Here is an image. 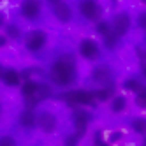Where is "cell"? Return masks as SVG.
Masks as SVG:
<instances>
[{
  "instance_id": "6da1fadb",
  "label": "cell",
  "mask_w": 146,
  "mask_h": 146,
  "mask_svg": "<svg viewBox=\"0 0 146 146\" xmlns=\"http://www.w3.org/2000/svg\"><path fill=\"white\" fill-rule=\"evenodd\" d=\"M78 78H79L78 58L70 51H64L51 60L48 69V79L53 86L69 88L78 81Z\"/></svg>"
},
{
  "instance_id": "7a4b0ae2",
  "label": "cell",
  "mask_w": 146,
  "mask_h": 146,
  "mask_svg": "<svg viewBox=\"0 0 146 146\" xmlns=\"http://www.w3.org/2000/svg\"><path fill=\"white\" fill-rule=\"evenodd\" d=\"M48 32H44V30H30V32L25 35V49L28 51L30 55H39L42 53V51L46 49L48 46Z\"/></svg>"
},
{
  "instance_id": "3957f363",
  "label": "cell",
  "mask_w": 146,
  "mask_h": 146,
  "mask_svg": "<svg viewBox=\"0 0 146 146\" xmlns=\"http://www.w3.org/2000/svg\"><path fill=\"white\" fill-rule=\"evenodd\" d=\"M78 13L88 23H95L102 18V5L99 0H78Z\"/></svg>"
},
{
  "instance_id": "277c9868",
  "label": "cell",
  "mask_w": 146,
  "mask_h": 146,
  "mask_svg": "<svg viewBox=\"0 0 146 146\" xmlns=\"http://www.w3.org/2000/svg\"><path fill=\"white\" fill-rule=\"evenodd\" d=\"M58 116L51 109H42L37 113V129L44 135H53L58 130Z\"/></svg>"
},
{
  "instance_id": "5b68a950",
  "label": "cell",
  "mask_w": 146,
  "mask_h": 146,
  "mask_svg": "<svg viewBox=\"0 0 146 146\" xmlns=\"http://www.w3.org/2000/svg\"><path fill=\"white\" fill-rule=\"evenodd\" d=\"M19 16L30 23L39 21L42 16V0H21L19 2Z\"/></svg>"
},
{
  "instance_id": "8992f818",
  "label": "cell",
  "mask_w": 146,
  "mask_h": 146,
  "mask_svg": "<svg viewBox=\"0 0 146 146\" xmlns=\"http://www.w3.org/2000/svg\"><path fill=\"white\" fill-rule=\"evenodd\" d=\"M69 106L78 108V106H95V97H93V92L88 90H70L67 93L62 95Z\"/></svg>"
},
{
  "instance_id": "52a82bcc",
  "label": "cell",
  "mask_w": 146,
  "mask_h": 146,
  "mask_svg": "<svg viewBox=\"0 0 146 146\" xmlns=\"http://www.w3.org/2000/svg\"><path fill=\"white\" fill-rule=\"evenodd\" d=\"M78 53L83 60H86V62H95L100 58V44L97 42L95 39H92V37H85V39H81L79 40V44H78Z\"/></svg>"
},
{
  "instance_id": "ba28073f",
  "label": "cell",
  "mask_w": 146,
  "mask_h": 146,
  "mask_svg": "<svg viewBox=\"0 0 146 146\" xmlns=\"http://www.w3.org/2000/svg\"><path fill=\"white\" fill-rule=\"evenodd\" d=\"M130 28H132V16L130 13L127 11H120L113 16V21H111V30H113V34L123 39L125 35H127L130 32Z\"/></svg>"
},
{
  "instance_id": "9c48e42d",
  "label": "cell",
  "mask_w": 146,
  "mask_h": 146,
  "mask_svg": "<svg viewBox=\"0 0 146 146\" xmlns=\"http://www.w3.org/2000/svg\"><path fill=\"white\" fill-rule=\"evenodd\" d=\"M70 118H72V125H74V132L83 137V135L86 134V130H88V125L92 123V114L78 106L74 111H72Z\"/></svg>"
},
{
  "instance_id": "30bf717a",
  "label": "cell",
  "mask_w": 146,
  "mask_h": 146,
  "mask_svg": "<svg viewBox=\"0 0 146 146\" xmlns=\"http://www.w3.org/2000/svg\"><path fill=\"white\" fill-rule=\"evenodd\" d=\"M90 79H92V83H95V85L104 86V85H108V83H111L113 70H111V67L108 64H99V65H95L92 69Z\"/></svg>"
},
{
  "instance_id": "8fae6325",
  "label": "cell",
  "mask_w": 146,
  "mask_h": 146,
  "mask_svg": "<svg viewBox=\"0 0 146 146\" xmlns=\"http://www.w3.org/2000/svg\"><path fill=\"white\" fill-rule=\"evenodd\" d=\"M18 125L21 127L25 132H32L37 129V113L35 109H30V108H25L18 116Z\"/></svg>"
},
{
  "instance_id": "7c38bea8",
  "label": "cell",
  "mask_w": 146,
  "mask_h": 146,
  "mask_svg": "<svg viewBox=\"0 0 146 146\" xmlns=\"http://www.w3.org/2000/svg\"><path fill=\"white\" fill-rule=\"evenodd\" d=\"M51 9H53V14H55L58 23L67 25V23L72 21V16H74V14H72V7L65 2V0H60L58 4L51 5Z\"/></svg>"
},
{
  "instance_id": "4fadbf2b",
  "label": "cell",
  "mask_w": 146,
  "mask_h": 146,
  "mask_svg": "<svg viewBox=\"0 0 146 146\" xmlns=\"http://www.w3.org/2000/svg\"><path fill=\"white\" fill-rule=\"evenodd\" d=\"M0 79L4 81L5 86H11V88L21 85V74H19V70L14 69V67H4L2 78H0Z\"/></svg>"
},
{
  "instance_id": "5bb4252c",
  "label": "cell",
  "mask_w": 146,
  "mask_h": 146,
  "mask_svg": "<svg viewBox=\"0 0 146 146\" xmlns=\"http://www.w3.org/2000/svg\"><path fill=\"white\" fill-rule=\"evenodd\" d=\"M4 34L9 40H19L23 37V28L18 23H5L4 25Z\"/></svg>"
},
{
  "instance_id": "9a60e30c",
  "label": "cell",
  "mask_w": 146,
  "mask_h": 146,
  "mask_svg": "<svg viewBox=\"0 0 146 146\" xmlns=\"http://www.w3.org/2000/svg\"><path fill=\"white\" fill-rule=\"evenodd\" d=\"M109 109L113 114H120L127 109V97L123 95H113L111 97V104H109Z\"/></svg>"
},
{
  "instance_id": "2e32d148",
  "label": "cell",
  "mask_w": 146,
  "mask_h": 146,
  "mask_svg": "<svg viewBox=\"0 0 146 146\" xmlns=\"http://www.w3.org/2000/svg\"><path fill=\"white\" fill-rule=\"evenodd\" d=\"M129 127L134 134L137 135H144L146 134V118L144 116H134L130 121H129Z\"/></svg>"
},
{
  "instance_id": "e0dca14e",
  "label": "cell",
  "mask_w": 146,
  "mask_h": 146,
  "mask_svg": "<svg viewBox=\"0 0 146 146\" xmlns=\"http://www.w3.org/2000/svg\"><path fill=\"white\" fill-rule=\"evenodd\" d=\"M37 86H39V81H35V79H32V78L21 81V95H23V99L34 97L35 92H37Z\"/></svg>"
},
{
  "instance_id": "ac0fdd59",
  "label": "cell",
  "mask_w": 146,
  "mask_h": 146,
  "mask_svg": "<svg viewBox=\"0 0 146 146\" xmlns=\"http://www.w3.org/2000/svg\"><path fill=\"white\" fill-rule=\"evenodd\" d=\"M143 86H144V83H143L139 78H135V76H130V78H127V79L123 81V90H127V92H132V93L139 92Z\"/></svg>"
},
{
  "instance_id": "d6986e66",
  "label": "cell",
  "mask_w": 146,
  "mask_h": 146,
  "mask_svg": "<svg viewBox=\"0 0 146 146\" xmlns=\"http://www.w3.org/2000/svg\"><path fill=\"white\" fill-rule=\"evenodd\" d=\"M120 40H121V39L114 35V34H113V30H111L109 34H106V35L102 37L104 48H106L108 51H114V49H118V46H120Z\"/></svg>"
},
{
  "instance_id": "ffe728a7",
  "label": "cell",
  "mask_w": 146,
  "mask_h": 146,
  "mask_svg": "<svg viewBox=\"0 0 146 146\" xmlns=\"http://www.w3.org/2000/svg\"><path fill=\"white\" fill-rule=\"evenodd\" d=\"M95 32H97L100 37H104L106 34H109V32H111V21L100 18L99 21H95Z\"/></svg>"
},
{
  "instance_id": "44dd1931",
  "label": "cell",
  "mask_w": 146,
  "mask_h": 146,
  "mask_svg": "<svg viewBox=\"0 0 146 146\" xmlns=\"http://www.w3.org/2000/svg\"><path fill=\"white\" fill-rule=\"evenodd\" d=\"M135 106L139 109H146V86H143L139 92H135Z\"/></svg>"
},
{
  "instance_id": "7402d4cb",
  "label": "cell",
  "mask_w": 146,
  "mask_h": 146,
  "mask_svg": "<svg viewBox=\"0 0 146 146\" xmlns=\"http://www.w3.org/2000/svg\"><path fill=\"white\" fill-rule=\"evenodd\" d=\"M18 143V139L11 134H2L0 135V146H14Z\"/></svg>"
},
{
  "instance_id": "603a6c76",
  "label": "cell",
  "mask_w": 146,
  "mask_h": 146,
  "mask_svg": "<svg viewBox=\"0 0 146 146\" xmlns=\"http://www.w3.org/2000/svg\"><path fill=\"white\" fill-rule=\"evenodd\" d=\"M79 141H81V135H78L76 132H72L64 139V144L65 146H76V144H79Z\"/></svg>"
},
{
  "instance_id": "cb8c5ba5",
  "label": "cell",
  "mask_w": 146,
  "mask_h": 146,
  "mask_svg": "<svg viewBox=\"0 0 146 146\" xmlns=\"http://www.w3.org/2000/svg\"><path fill=\"white\" fill-rule=\"evenodd\" d=\"M123 139V132L121 130H113L109 134V137H108V144H114V143H118Z\"/></svg>"
},
{
  "instance_id": "d4e9b609",
  "label": "cell",
  "mask_w": 146,
  "mask_h": 146,
  "mask_svg": "<svg viewBox=\"0 0 146 146\" xmlns=\"http://www.w3.org/2000/svg\"><path fill=\"white\" fill-rule=\"evenodd\" d=\"M93 144L95 146H106L108 141L102 137V130H95V134H93Z\"/></svg>"
},
{
  "instance_id": "484cf974",
  "label": "cell",
  "mask_w": 146,
  "mask_h": 146,
  "mask_svg": "<svg viewBox=\"0 0 146 146\" xmlns=\"http://www.w3.org/2000/svg\"><path fill=\"white\" fill-rule=\"evenodd\" d=\"M144 21H146V13L141 11L137 14V27H139V30H144Z\"/></svg>"
},
{
  "instance_id": "4316f807",
  "label": "cell",
  "mask_w": 146,
  "mask_h": 146,
  "mask_svg": "<svg viewBox=\"0 0 146 146\" xmlns=\"http://www.w3.org/2000/svg\"><path fill=\"white\" fill-rule=\"evenodd\" d=\"M7 44H9V39L5 37V34H0V49L7 48Z\"/></svg>"
},
{
  "instance_id": "83f0119b",
  "label": "cell",
  "mask_w": 146,
  "mask_h": 146,
  "mask_svg": "<svg viewBox=\"0 0 146 146\" xmlns=\"http://www.w3.org/2000/svg\"><path fill=\"white\" fill-rule=\"evenodd\" d=\"M7 23V18H5V14L4 13H0V28H4V25Z\"/></svg>"
},
{
  "instance_id": "f1b7e54d",
  "label": "cell",
  "mask_w": 146,
  "mask_h": 146,
  "mask_svg": "<svg viewBox=\"0 0 146 146\" xmlns=\"http://www.w3.org/2000/svg\"><path fill=\"white\" fill-rule=\"evenodd\" d=\"M46 2H48L49 5H55V4H58V2H60V0H46Z\"/></svg>"
},
{
  "instance_id": "f546056e",
  "label": "cell",
  "mask_w": 146,
  "mask_h": 146,
  "mask_svg": "<svg viewBox=\"0 0 146 146\" xmlns=\"http://www.w3.org/2000/svg\"><path fill=\"white\" fill-rule=\"evenodd\" d=\"M2 70H4V65L0 64V78H2Z\"/></svg>"
},
{
  "instance_id": "4dcf8cb0",
  "label": "cell",
  "mask_w": 146,
  "mask_h": 146,
  "mask_svg": "<svg viewBox=\"0 0 146 146\" xmlns=\"http://www.w3.org/2000/svg\"><path fill=\"white\" fill-rule=\"evenodd\" d=\"M141 2H143V4H144V2H146V0H141Z\"/></svg>"
}]
</instances>
